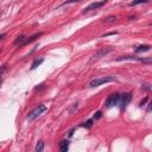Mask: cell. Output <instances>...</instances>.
Masks as SVG:
<instances>
[{"label":"cell","mask_w":152,"mask_h":152,"mask_svg":"<svg viewBox=\"0 0 152 152\" xmlns=\"http://www.w3.org/2000/svg\"><path fill=\"white\" fill-rule=\"evenodd\" d=\"M45 111H46V106H45V105H38L37 107H35L28 114L29 121H32V120H35V119H37V118L39 117V115H42Z\"/></svg>","instance_id":"1"},{"label":"cell","mask_w":152,"mask_h":152,"mask_svg":"<svg viewBox=\"0 0 152 152\" xmlns=\"http://www.w3.org/2000/svg\"><path fill=\"white\" fill-rule=\"evenodd\" d=\"M115 81V77L114 76H104V77H99V79H94L89 82V87L94 88V87H99L104 83H108V82H113Z\"/></svg>","instance_id":"2"},{"label":"cell","mask_w":152,"mask_h":152,"mask_svg":"<svg viewBox=\"0 0 152 152\" xmlns=\"http://www.w3.org/2000/svg\"><path fill=\"white\" fill-rule=\"evenodd\" d=\"M131 100H132V93L121 94L120 96H119V101H118V105H119L120 109H125V108L127 107V105L131 102Z\"/></svg>","instance_id":"3"},{"label":"cell","mask_w":152,"mask_h":152,"mask_svg":"<svg viewBox=\"0 0 152 152\" xmlns=\"http://www.w3.org/2000/svg\"><path fill=\"white\" fill-rule=\"evenodd\" d=\"M112 51H113V49H112V48H104V49H101V50H99V51L95 52V54L92 56L90 62H95V61L100 59L101 57H105L107 54H109V52H112Z\"/></svg>","instance_id":"4"},{"label":"cell","mask_w":152,"mask_h":152,"mask_svg":"<svg viewBox=\"0 0 152 152\" xmlns=\"http://www.w3.org/2000/svg\"><path fill=\"white\" fill-rule=\"evenodd\" d=\"M107 3H108V0H102V1H95V3L89 4V5H88L84 10H83V13H88V12H90V11L97 10V8L102 7L104 5H106Z\"/></svg>","instance_id":"5"},{"label":"cell","mask_w":152,"mask_h":152,"mask_svg":"<svg viewBox=\"0 0 152 152\" xmlns=\"http://www.w3.org/2000/svg\"><path fill=\"white\" fill-rule=\"evenodd\" d=\"M119 96L120 94L119 93H113L111 95H108L107 100H106V107H113L115 105H118V101H119Z\"/></svg>","instance_id":"6"},{"label":"cell","mask_w":152,"mask_h":152,"mask_svg":"<svg viewBox=\"0 0 152 152\" xmlns=\"http://www.w3.org/2000/svg\"><path fill=\"white\" fill-rule=\"evenodd\" d=\"M126 59H130V61H140V62H142V58L135 57V56H120V57H118L115 61H126Z\"/></svg>","instance_id":"7"},{"label":"cell","mask_w":152,"mask_h":152,"mask_svg":"<svg viewBox=\"0 0 152 152\" xmlns=\"http://www.w3.org/2000/svg\"><path fill=\"white\" fill-rule=\"evenodd\" d=\"M59 150L62 152H67L69 150V140H62L59 143Z\"/></svg>","instance_id":"8"},{"label":"cell","mask_w":152,"mask_h":152,"mask_svg":"<svg viewBox=\"0 0 152 152\" xmlns=\"http://www.w3.org/2000/svg\"><path fill=\"white\" fill-rule=\"evenodd\" d=\"M25 39H26V37H25L24 35H21V36H19V37H17V39L13 42V44L16 45V46H18V45H19V46H23Z\"/></svg>","instance_id":"9"},{"label":"cell","mask_w":152,"mask_h":152,"mask_svg":"<svg viewBox=\"0 0 152 152\" xmlns=\"http://www.w3.org/2000/svg\"><path fill=\"white\" fill-rule=\"evenodd\" d=\"M41 36H42V33H36V35L31 36V37H26V39H25V42H24V45L29 44V43H31V42H33V41H36V39L39 38Z\"/></svg>","instance_id":"10"},{"label":"cell","mask_w":152,"mask_h":152,"mask_svg":"<svg viewBox=\"0 0 152 152\" xmlns=\"http://www.w3.org/2000/svg\"><path fill=\"white\" fill-rule=\"evenodd\" d=\"M43 61H44V58H42V57H41V58H36L35 61H33V63L31 64V68H30V69H31V70L36 69L37 67H39L42 63H43Z\"/></svg>","instance_id":"11"},{"label":"cell","mask_w":152,"mask_h":152,"mask_svg":"<svg viewBox=\"0 0 152 152\" xmlns=\"http://www.w3.org/2000/svg\"><path fill=\"white\" fill-rule=\"evenodd\" d=\"M150 45H139L138 48L135 49V52L139 54V52H145V51H150Z\"/></svg>","instance_id":"12"},{"label":"cell","mask_w":152,"mask_h":152,"mask_svg":"<svg viewBox=\"0 0 152 152\" xmlns=\"http://www.w3.org/2000/svg\"><path fill=\"white\" fill-rule=\"evenodd\" d=\"M44 150V142L43 140H39L36 145V152H42Z\"/></svg>","instance_id":"13"},{"label":"cell","mask_w":152,"mask_h":152,"mask_svg":"<svg viewBox=\"0 0 152 152\" xmlns=\"http://www.w3.org/2000/svg\"><path fill=\"white\" fill-rule=\"evenodd\" d=\"M150 0H133L132 3H130V6H135V5H139V4H145V3H149Z\"/></svg>","instance_id":"14"},{"label":"cell","mask_w":152,"mask_h":152,"mask_svg":"<svg viewBox=\"0 0 152 152\" xmlns=\"http://www.w3.org/2000/svg\"><path fill=\"white\" fill-rule=\"evenodd\" d=\"M115 19H117L115 16H109V17H107L105 19L104 23H113V21H115Z\"/></svg>","instance_id":"15"},{"label":"cell","mask_w":152,"mask_h":152,"mask_svg":"<svg viewBox=\"0 0 152 152\" xmlns=\"http://www.w3.org/2000/svg\"><path fill=\"white\" fill-rule=\"evenodd\" d=\"M82 126H84V127H87V128H90L93 126V120H87L84 124H82Z\"/></svg>","instance_id":"16"},{"label":"cell","mask_w":152,"mask_h":152,"mask_svg":"<svg viewBox=\"0 0 152 152\" xmlns=\"http://www.w3.org/2000/svg\"><path fill=\"white\" fill-rule=\"evenodd\" d=\"M101 118V112H96L94 114V119H100Z\"/></svg>","instance_id":"17"},{"label":"cell","mask_w":152,"mask_h":152,"mask_svg":"<svg viewBox=\"0 0 152 152\" xmlns=\"http://www.w3.org/2000/svg\"><path fill=\"white\" fill-rule=\"evenodd\" d=\"M143 88L146 90H151V87H150V84H147V83H145V84H143Z\"/></svg>","instance_id":"18"},{"label":"cell","mask_w":152,"mask_h":152,"mask_svg":"<svg viewBox=\"0 0 152 152\" xmlns=\"http://www.w3.org/2000/svg\"><path fill=\"white\" fill-rule=\"evenodd\" d=\"M147 100H149V99H147V97H145L144 100H142V101H140V104H139V106H140V107H143V106L145 105V102H146V101H147Z\"/></svg>","instance_id":"19"},{"label":"cell","mask_w":152,"mask_h":152,"mask_svg":"<svg viewBox=\"0 0 152 152\" xmlns=\"http://www.w3.org/2000/svg\"><path fill=\"white\" fill-rule=\"evenodd\" d=\"M5 69H6V66H1V67H0V76H1V74L5 71Z\"/></svg>","instance_id":"20"},{"label":"cell","mask_w":152,"mask_h":152,"mask_svg":"<svg viewBox=\"0 0 152 152\" xmlns=\"http://www.w3.org/2000/svg\"><path fill=\"white\" fill-rule=\"evenodd\" d=\"M80 0H69V1H66V3H63V5H67V4H70V3H77Z\"/></svg>","instance_id":"21"},{"label":"cell","mask_w":152,"mask_h":152,"mask_svg":"<svg viewBox=\"0 0 152 152\" xmlns=\"http://www.w3.org/2000/svg\"><path fill=\"white\" fill-rule=\"evenodd\" d=\"M112 35H117V32H115V31H114V32H108V33L105 35V37H107V36H112Z\"/></svg>","instance_id":"22"},{"label":"cell","mask_w":152,"mask_h":152,"mask_svg":"<svg viewBox=\"0 0 152 152\" xmlns=\"http://www.w3.org/2000/svg\"><path fill=\"white\" fill-rule=\"evenodd\" d=\"M4 37H6V35H5V33H1V35H0V41L4 39Z\"/></svg>","instance_id":"23"},{"label":"cell","mask_w":152,"mask_h":152,"mask_svg":"<svg viewBox=\"0 0 152 152\" xmlns=\"http://www.w3.org/2000/svg\"><path fill=\"white\" fill-rule=\"evenodd\" d=\"M73 134H74V128H73V130H71V131L69 132V137H71V135H73Z\"/></svg>","instance_id":"24"}]
</instances>
